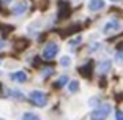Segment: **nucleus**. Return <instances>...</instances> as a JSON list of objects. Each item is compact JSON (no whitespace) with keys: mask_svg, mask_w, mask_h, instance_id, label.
Here are the masks:
<instances>
[{"mask_svg":"<svg viewBox=\"0 0 123 120\" xmlns=\"http://www.w3.org/2000/svg\"><path fill=\"white\" fill-rule=\"evenodd\" d=\"M57 54H58V44L54 43V41L47 43L46 47H44V51H43V57L46 58V60H52Z\"/></svg>","mask_w":123,"mask_h":120,"instance_id":"7ed1b4c3","label":"nucleus"},{"mask_svg":"<svg viewBox=\"0 0 123 120\" xmlns=\"http://www.w3.org/2000/svg\"><path fill=\"white\" fill-rule=\"evenodd\" d=\"M60 65L63 66V68H68V66L71 65V58H69L68 55H63V57L60 58Z\"/></svg>","mask_w":123,"mask_h":120,"instance_id":"2eb2a0df","label":"nucleus"},{"mask_svg":"<svg viewBox=\"0 0 123 120\" xmlns=\"http://www.w3.org/2000/svg\"><path fill=\"white\" fill-rule=\"evenodd\" d=\"M29 101L36 107H44L47 104V96L41 90H32L29 93Z\"/></svg>","mask_w":123,"mask_h":120,"instance_id":"f03ea898","label":"nucleus"},{"mask_svg":"<svg viewBox=\"0 0 123 120\" xmlns=\"http://www.w3.org/2000/svg\"><path fill=\"white\" fill-rule=\"evenodd\" d=\"M120 29H122V24H120L117 19H112V21L106 22L103 32H104L106 35H109V33H114V32H117V30H120Z\"/></svg>","mask_w":123,"mask_h":120,"instance_id":"20e7f679","label":"nucleus"},{"mask_svg":"<svg viewBox=\"0 0 123 120\" xmlns=\"http://www.w3.org/2000/svg\"><path fill=\"white\" fill-rule=\"evenodd\" d=\"M3 47H5V41L0 40V49H3Z\"/></svg>","mask_w":123,"mask_h":120,"instance_id":"412c9836","label":"nucleus"},{"mask_svg":"<svg viewBox=\"0 0 123 120\" xmlns=\"http://www.w3.org/2000/svg\"><path fill=\"white\" fill-rule=\"evenodd\" d=\"M111 68H112V62L111 60H101L99 65H98V73L101 76H104V74H107L111 71Z\"/></svg>","mask_w":123,"mask_h":120,"instance_id":"39448f33","label":"nucleus"},{"mask_svg":"<svg viewBox=\"0 0 123 120\" xmlns=\"http://www.w3.org/2000/svg\"><path fill=\"white\" fill-rule=\"evenodd\" d=\"M106 6V3H104V0H90L88 2V10L90 11H99V10H103V8Z\"/></svg>","mask_w":123,"mask_h":120,"instance_id":"1a4fd4ad","label":"nucleus"},{"mask_svg":"<svg viewBox=\"0 0 123 120\" xmlns=\"http://www.w3.org/2000/svg\"><path fill=\"white\" fill-rule=\"evenodd\" d=\"M0 85H2V84H0ZM0 92H2V87H0Z\"/></svg>","mask_w":123,"mask_h":120,"instance_id":"5701e85b","label":"nucleus"},{"mask_svg":"<svg viewBox=\"0 0 123 120\" xmlns=\"http://www.w3.org/2000/svg\"><path fill=\"white\" fill-rule=\"evenodd\" d=\"M8 95H10V96H14L16 100H24V95L18 90H8Z\"/></svg>","mask_w":123,"mask_h":120,"instance_id":"dca6fc26","label":"nucleus"},{"mask_svg":"<svg viewBox=\"0 0 123 120\" xmlns=\"http://www.w3.org/2000/svg\"><path fill=\"white\" fill-rule=\"evenodd\" d=\"M111 2H120V0H111Z\"/></svg>","mask_w":123,"mask_h":120,"instance_id":"4be33fe9","label":"nucleus"},{"mask_svg":"<svg viewBox=\"0 0 123 120\" xmlns=\"http://www.w3.org/2000/svg\"><path fill=\"white\" fill-rule=\"evenodd\" d=\"M66 82H68V76H62V77H58V79L54 82V85L55 87H63Z\"/></svg>","mask_w":123,"mask_h":120,"instance_id":"4468645a","label":"nucleus"},{"mask_svg":"<svg viewBox=\"0 0 123 120\" xmlns=\"http://www.w3.org/2000/svg\"><path fill=\"white\" fill-rule=\"evenodd\" d=\"M115 60H117V63L123 65V49H122V51H118V52H117V55H115Z\"/></svg>","mask_w":123,"mask_h":120,"instance_id":"f3484780","label":"nucleus"},{"mask_svg":"<svg viewBox=\"0 0 123 120\" xmlns=\"http://www.w3.org/2000/svg\"><path fill=\"white\" fill-rule=\"evenodd\" d=\"M115 119H117V120H123V111H117Z\"/></svg>","mask_w":123,"mask_h":120,"instance_id":"a211bd4d","label":"nucleus"},{"mask_svg":"<svg viewBox=\"0 0 123 120\" xmlns=\"http://www.w3.org/2000/svg\"><path fill=\"white\" fill-rule=\"evenodd\" d=\"M52 73H54V69H52V68H49V69H44V73H43V76H51Z\"/></svg>","mask_w":123,"mask_h":120,"instance_id":"6ab92c4d","label":"nucleus"},{"mask_svg":"<svg viewBox=\"0 0 123 120\" xmlns=\"http://www.w3.org/2000/svg\"><path fill=\"white\" fill-rule=\"evenodd\" d=\"M22 120H41V117L36 115L35 112H25L22 115Z\"/></svg>","mask_w":123,"mask_h":120,"instance_id":"ddd939ff","label":"nucleus"},{"mask_svg":"<svg viewBox=\"0 0 123 120\" xmlns=\"http://www.w3.org/2000/svg\"><path fill=\"white\" fill-rule=\"evenodd\" d=\"M92 68H93V62L88 60V63H85L84 66H80V68H79V73L82 74L84 77L90 79V77H92Z\"/></svg>","mask_w":123,"mask_h":120,"instance_id":"0eeeda50","label":"nucleus"},{"mask_svg":"<svg viewBox=\"0 0 123 120\" xmlns=\"http://www.w3.org/2000/svg\"><path fill=\"white\" fill-rule=\"evenodd\" d=\"M10 79L11 81H16V82H25L29 79L25 71H14L13 74H10Z\"/></svg>","mask_w":123,"mask_h":120,"instance_id":"9d476101","label":"nucleus"},{"mask_svg":"<svg viewBox=\"0 0 123 120\" xmlns=\"http://www.w3.org/2000/svg\"><path fill=\"white\" fill-rule=\"evenodd\" d=\"M0 74H2V71H0Z\"/></svg>","mask_w":123,"mask_h":120,"instance_id":"b1692460","label":"nucleus"},{"mask_svg":"<svg viewBox=\"0 0 123 120\" xmlns=\"http://www.w3.org/2000/svg\"><path fill=\"white\" fill-rule=\"evenodd\" d=\"M0 120H3V119H0Z\"/></svg>","mask_w":123,"mask_h":120,"instance_id":"393cba45","label":"nucleus"},{"mask_svg":"<svg viewBox=\"0 0 123 120\" xmlns=\"http://www.w3.org/2000/svg\"><path fill=\"white\" fill-rule=\"evenodd\" d=\"M27 46H29V41L24 40V38H21V40H18L14 43V47H16V49H19V51H21V49H25Z\"/></svg>","mask_w":123,"mask_h":120,"instance_id":"f8f14e48","label":"nucleus"},{"mask_svg":"<svg viewBox=\"0 0 123 120\" xmlns=\"http://www.w3.org/2000/svg\"><path fill=\"white\" fill-rule=\"evenodd\" d=\"M68 90L69 93H77L79 92V81H71L68 84Z\"/></svg>","mask_w":123,"mask_h":120,"instance_id":"9b49d317","label":"nucleus"},{"mask_svg":"<svg viewBox=\"0 0 123 120\" xmlns=\"http://www.w3.org/2000/svg\"><path fill=\"white\" fill-rule=\"evenodd\" d=\"M80 40H82V38H80V37H77L76 40H71L69 43H71V44H79V43H80Z\"/></svg>","mask_w":123,"mask_h":120,"instance_id":"aec40b11","label":"nucleus"},{"mask_svg":"<svg viewBox=\"0 0 123 120\" xmlns=\"http://www.w3.org/2000/svg\"><path fill=\"white\" fill-rule=\"evenodd\" d=\"M27 6H29V3L22 0V2H19L18 5H14V6H13V10H11V13H13L14 16L24 14V13H25V10H27Z\"/></svg>","mask_w":123,"mask_h":120,"instance_id":"423d86ee","label":"nucleus"},{"mask_svg":"<svg viewBox=\"0 0 123 120\" xmlns=\"http://www.w3.org/2000/svg\"><path fill=\"white\" fill-rule=\"evenodd\" d=\"M112 111V106L111 104H98L90 114V119L92 120H106L109 117Z\"/></svg>","mask_w":123,"mask_h":120,"instance_id":"f257e3e1","label":"nucleus"},{"mask_svg":"<svg viewBox=\"0 0 123 120\" xmlns=\"http://www.w3.org/2000/svg\"><path fill=\"white\" fill-rule=\"evenodd\" d=\"M0 62H2V60H0Z\"/></svg>","mask_w":123,"mask_h":120,"instance_id":"a878e982","label":"nucleus"},{"mask_svg":"<svg viewBox=\"0 0 123 120\" xmlns=\"http://www.w3.org/2000/svg\"><path fill=\"white\" fill-rule=\"evenodd\" d=\"M58 8H60V18L62 19H66L71 14V8H69L68 2H60V3H58Z\"/></svg>","mask_w":123,"mask_h":120,"instance_id":"6e6552de","label":"nucleus"}]
</instances>
